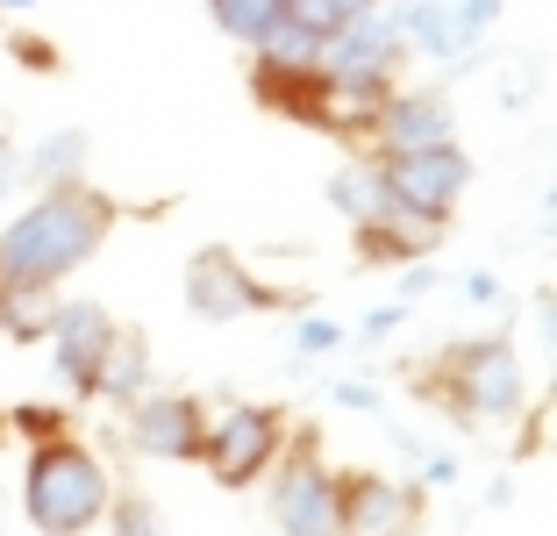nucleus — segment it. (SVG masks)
I'll return each mask as SVG.
<instances>
[{"mask_svg": "<svg viewBox=\"0 0 557 536\" xmlns=\"http://www.w3.org/2000/svg\"><path fill=\"white\" fill-rule=\"evenodd\" d=\"M122 208L100 186H44L15 222L0 229V293H58L79 265H94L115 236Z\"/></svg>", "mask_w": 557, "mask_h": 536, "instance_id": "f257e3e1", "label": "nucleus"}, {"mask_svg": "<svg viewBox=\"0 0 557 536\" xmlns=\"http://www.w3.org/2000/svg\"><path fill=\"white\" fill-rule=\"evenodd\" d=\"M422 393L465 429H500L529 407V365H522V351H515V337L443 343L436 365L422 373Z\"/></svg>", "mask_w": 557, "mask_h": 536, "instance_id": "f03ea898", "label": "nucleus"}, {"mask_svg": "<svg viewBox=\"0 0 557 536\" xmlns=\"http://www.w3.org/2000/svg\"><path fill=\"white\" fill-rule=\"evenodd\" d=\"M115 501V479L86 451L79 437H50L29 443V465H22V515L36 536H94L100 515Z\"/></svg>", "mask_w": 557, "mask_h": 536, "instance_id": "7ed1b4c3", "label": "nucleus"}, {"mask_svg": "<svg viewBox=\"0 0 557 536\" xmlns=\"http://www.w3.org/2000/svg\"><path fill=\"white\" fill-rule=\"evenodd\" d=\"M272 529L278 536H344V494L336 465L322 458L314 429H286V451L272 458Z\"/></svg>", "mask_w": 557, "mask_h": 536, "instance_id": "20e7f679", "label": "nucleus"}, {"mask_svg": "<svg viewBox=\"0 0 557 536\" xmlns=\"http://www.w3.org/2000/svg\"><path fill=\"white\" fill-rule=\"evenodd\" d=\"M278 451H286V407H272V401H230V393L208 407L200 465L214 472V487H230V494L258 487Z\"/></svg>", "mask_w": 557, "mask_h": 536, "instance_id": "39448f33", "label": "nucleus"}, {"mask_svg": "<svg viewBox=\"0 0 557 536\" xmlns=\"http://www.w3.org/2000/svg\"><path fill=\"white\" fill-rule=\"evenodd\" d=\"M186 308L200 322L230 329L244 315H286V308H308V293L300 287H272V279L250 272V258H236L230 244H208L186 258Z\"/></svg>", "mask_w": 557, "mask_h": 536, "instance_id": "423d86ee", "label": "nucleus"}, {"mask_svg": "<svg viewBox=\"0 0 557 536\" xmlns=\"http://www.w3.org/2000/svg\"><path fill=\"white\" fill-rule=\"evenodd\" d=\"M379 179H386V200H394L400 215H414V222H429V229H450L465 186H472V158H465V144L450 136V144H422V150L379 158Z\"/></svg>", "mask_w": 557, "mask_h": 536, "instance_id": "0eeeda50", "label": "nucleus"}, {"mask_svg": "<svg viewBox=\"0 0 557 536\" xmlns=\"http://www.w3.org/2000/svg\"><path fill=\"white\" fill-rule=\"evenodd\" d=\"M115 315L100 301H50V322H44V343H50V379L72 393V401H94L100 387V365L115 351Z\"/></svg>", "mask_w": 557, "mask_h": 536, "instance_id": "6e6552de", "label": "nucleus"}, {"mask_svg": "<svg viewBox=\"0 0 557 536\" xmlns=\"http://www.w3.org/2000/svg\"><path fill=\"white\" fill-rule=\"evenodd\" d=\"M129 415V451L150 465H200V437H208V401L180 387H150L144 401L122 407Z\"/></svg>", "mask_w": 557, "mask_h": 536, "instance_id": "1a4fd4ad", "label": "nucleus"}, {"mask_svg": "<svg viewBox=\"0 0 557 536\" xmlns=\"http://www.w3.org/2000/svg\"><path fill=\"white\" fill-rule=\"evenodd\" d=\"M400 65H408V50H400V29L386 8H372V15H350L336 36H322V50H314V72L322 80H400Z\"/></svg>", "mask_w": 557, "mask_h": 536, "instance_id": "9d476101", "label": "nucleus"}, {"mask_svg": "<svg viewBox=\"0 0 557 536\" xmlns=\"http://www.w3.org/2000/svg\"><path fill=\"white\" fill-rule=\"evenodd\" d=\"M344 494V536H414L429 494L414 479H386V472H336Z\"/></svg>", "mask_w": 557, "mask_h": 536, "instance_id": "9b49d317", "label": "nucleus"}, {"mask_svg": "<svg viewBox=\"0 0 557 536\" xmlns=\"http://www.w3.org/2000/svg\"><path fill=\"white\" fill-rule=\"evenodd\" d=\"M450 136H458V114H450V94H443V86H394L364 150H372V158H394V150L450 144Z\"/></svg>", "mask_w": 557, "mask_h": 536, "instance_id": "f8f14e48", "label": "nucleus"}, {"mask_svg": "<svg viewBox=\"0 0 557 536\" xmlns=\"http://www.w3.org/2000/svg\"><path fill=\"white\" fill-rule=\"evenodd\" d=\"M322 194H329V208L344 215L350 229H372V222H386V215H394V200H386V179H379V158H372V150H358V158L336 165Z\"/></svg>", "mask_w": 557, "mask_h": 536, "instance_id": "ddd939ff", "label": "nucleus"}, {"mask_svg": "<svg viewBox=\"0 0 557 536\" xmlns=\"http://www.w3.org/2000/svg\"><path fill=\"white\" fill-rule=\"evenodd\" d=\"M386 15L400 29L408 58H443L458 65V36H450V0H386Z\"/></svg>", "mask_w": 557, "mask_h": 536, "instance_id": "4468645a", "label": "nucleus"}, {"mask_svg": "<svg viewBox=\"0 0 557 536\" xmlns=\"http://www.w3.org/2000/svg\"><path fill=\"white\" fill-rule=\"evenodd\" d=\"M150 387H158V379H150V343L136 337V329H115V351H108V365H100V387H94V401H115V407H129V401H144Z\"/></svg>", "mask_w": 557, "mask_h": 536, "instance_id": "2eb2a0df", "label": "nucleus"}, {"mask_svg": "<svg viewBox=\"0 0 557 536\" xmlns=\"http://www.w3.org/2000/svg\"><path fill=\"white\" fill-rule=\"evenodd\" d=\"M72 179H86V130H50L44 144L22 158V186H72Z\"/></svg>", "mask_w": 557, "mask_h": 536, "instance_id": "dca6fc26", "label": "nucleus"}, {"mask_svg": "<svg viewBox=\"0 0 557 536\" xmlns=\"http://www.w3.org/2000/svg\"><path fill=\"white\" fill-rule=\"evenodd\" d=\"M286 15V0H208V22L222 36H230V44H264V29H272V22Z\"/></svg>", "mask_w": 557, "mask_h": 536, "instance_id": "f3484780", "label": "nucleus"}, {"mask_svg": "<svg viewBox=\"0 0 557 536\" xmlns=\"http://www.w3.org/2000/svg\"><path fill=\"white\" fill-rule=\"evenodd\" d=\"M314 50H322V36L294 29V22H272V29H264V44H250V65H272V72H314Z\"/></svg>", "mask_w": 557, "mask_h": 536, "instance_id": "a211bd4d", "label": "nucleus"}, {"mask_svg": "<svg viewBox=\"0 0 557 536\" xmlns=\"http://www.w3.org/2000/svg\"><path fill=\"white\" fill-rule=\"evenodd\" d=\"M100 529H108V536H164V508L150 501L144 487H115V501H108Z\"/></svg>", "mask_w": 557, "mask_h": 536, "instance_id": "6ab92c4d", "label": "nucleus"}, {"mask_svg": "<svg viewBox=\"0 0 557 536\" xmlns=\"http://www.w3.org/2000/svg\"><path fill=\"white\" fill-rule=\"evenodd\" d=\"M508 15V0H450V36H458V65H472L479 36Z\"/></svg>", "mask_w": 557, "mask_h": 536, "instance_id": "aec40b11", "label": "nucleus"}, {"mask_svg": "<svg viewBox=\"0 0 557 536\" xmlns=\"http://www.w3.org/2000/svg\"><path fill=\"white\" fill-rule=\"evenodd\" d=\"M344 343H350V329L344 322H336V315H300V322H294V357H300V365H314V357H329V351H344Z\"/></svg>", "mask_w": 557, "mask_h": 536, "instance_id": "412c9836", "label": "nucleus"}, {"mask_svg": "<svg viewBox=\"0 0 557 536\" xmlns=\"http://www.w3.org/2000/svg\"><path fill=\"white\" fill-rule=\"evenodd\" d=\"M0 423H8V437H22V443H50V437H72V429H65V407H44V401H22V407H8Z\"/></svg>", "mask_w": 557, "mask_h": 536, "instance_id": "4be33fe9", "label": "nucleus"}, {"mask_svg": "<svg viewBox=\"0 0 557 536\" xmlns=\"http://www.w3.org/2000/svg\"><path fill=\"white\" fill-rule=\"evenodd\" d=\"M329 407H344V415H386V393H379L372 373H336L329 379Z\"/></svg>", "mask_w": 557, "mask_h": 536, "instance_id": "5701e85b", "label": "nucleus"}, {"mask_svg": "<svg viewBox=\"0 0 557 536\" xmlns=\"http://www.w3.org/2000/svg\"><path fill=\"white\" fill-rule=\"evenodd\" d=\"M278 22H294V29H308V36H336L350 15H344V0H286Z\"/></svg>", "mask_w": 557, "mask_h": 536, "instance_id": "b1692460", "label": "nucleus"}, {"mask_svg": "<svg viewBox=\"0 0 557 536\" xmlns=\"http://www.w3.org/2000/svg\"><path fill=\"white\" fill-rule=\"evenodd\" d=\"M400 322H408V301H379V308L364 315L358 329H350V343H364V351H372V343H386V337H394Z\"/></svg>", "mask_w": 557, "mask_h": 536, "instance_id": "393cba45", "label": "nucleus"}, {"mask_svg": "<svg viewBox=\"0 0 557 536\" xmlns=\"http://www.w3.org/2000/svg\"><path fill=\"white\" fill-rule=\"evenodd\" d=\"M8 58H15V65H29V72H58V44H50V36H8Z\"/></svg>", "mask_w": 557, "mask_h": 536, "instance_id": "a878e982", "label": "nucleus"}, {"mask_svg": "<svg viewBox=\"0 0 557 536\" xmlns=\"http://www.w3.org/2000/svg\"><path fill=\"white\" fill-rule=\"evenodd\" d=\"M436 287H443V272L429 258H414L408 272H400V301H422V293H436Z\"/></svg>", "mask_w": 557, "mask_h": 536, "instance_id": "bb28decb", "label": "nucleus"}, {"mask_svg": "<svg viewBox=\"0 0 557 536\" xmlns=\"http://www.w3.org/2000/svg\"><path fill=\"white\" fill-rule=\"evenodd\" d=\"M465 301H472V308H500V301H508V287H500L493 272H465Z\"/></svg>", "mask_w": 557, "mask_h": 536, "instance_id": "cd10ccee", "label": "nucleus"}, {"mask_svg": "<svg viewBox=\"0 0 557 536\" xmlns=\"http://www.w3.org/2000/svg\"><path fill=\"white\" fill-rule=\"evenodd\" d=\"M22 186V150H8L0 144V208H8V194Z\"/></svg>", "mask_w": 557, "mask_h": 536, "instance_id": "c85d7f7f", "label": "nucleus"}, {"mask_svg": "<svg viewBox=\"0 0 557 536\" xmlns=\"http://www.w3.org/2000/svg\"><path fill=\"white\" fill-rule=\"evenodd\" d=\"M29 8H44V0H0V15H29Z\"/></svg>", "mask_w": 557, "mask_h": 536, "instance_id": "c756f323", "label": "nucleus"}, {"mask_svg": "<svg viewBox=\"0 0 557 536\" xmlns=\"http://www.w3.org/2000/svg\"><path fill=\"white\" fill-rule=\"evenodd\" d=\"M372 8H386V0H344V15H372Z\"/></svg>", "mask_w": 557, "mask_h": 536, "instance_id": "7c9ffc66", "label": "nucleus"}, {"mask_svg": "<svg viewBox=\"0 0 557 536\" xmlns=\"http://www.w3.org/2000/svg\"><path fill=\"white\" fill-rule=\"evenodd\" d=\"M0 443H8V423H0Z\"/></svg>", "mask_w": 557, "mask_h": 536, "instance_id": "2f4dec72", "label": "nucleus"}]
</instances>
